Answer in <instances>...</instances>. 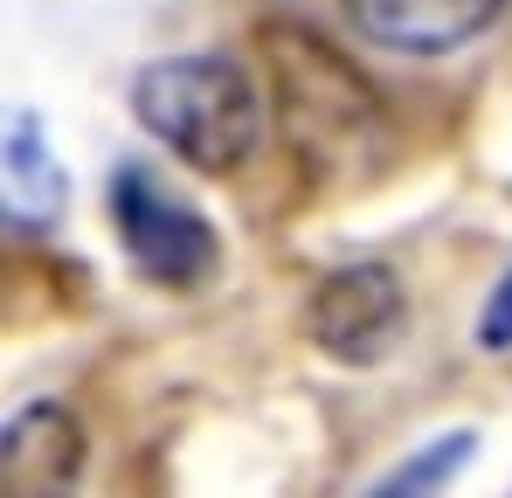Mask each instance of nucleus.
Listing matches in <instances>:
<instances>
[{
  "instance_id": "5",
  "label": "nucleus",
  "mask_w": 512,
  "mask_h": 498,
  "mask_svg": "<svg viewBox=\"0 0 512 498\" xmlns=\"http://www.w3.org/2000/svg\"><path fill=\"white\" fill-rule=\"evenodd\" d=\"M340 7L367 42L395 56H450L506 14V0H340Z\"/></svg>"
},
{
  "instance_id": "8",
  "label": "nucleus",
  "mask_w": 512,
  "mask_h": 498,
  "mask_svg": "<svg viewBox=\"0 0 512 498\" xmlns=\"http://www.w3.org/2000/svg\"><path fill=\"white\" fill-rule=\"evenodd\" d=\"M478 346H492V353H506V346H512V270L499 277V291H492L485 312H478Z\"/></svg>"
},
{
  "instance_id": "1",
  "label": "nucleus",
  "mask_w": 512,
  "mask_h": 498,
  "mask_svg": "<svg viewBox=\"0 0 512 498\" xmlns=\"http://www.w3.org/2000/svg\"><path fill=\"white\" fill-rule=\"evenodd\" d=\"M256 63H263V97L270 125L298 173L326 194H353L381 180L395 160V118L381 90L346 63L340 49L305 28V21H263L256 28Z\"/></svg>"
},
{
  "instance_id": "3",
  "label": "nucleus",
  "mask_w": 512,
  "mask_h": 498,
  "mask_svg": "<svg viewBox=\"0 0 512 498\" xmlns=\"http://www.w3.org/2000/svg\"><path fill=\"white\" fill-rule=\"evenodd\" d=\"M111 229L153 284H201L215 270V229L201 222L194 201H180L146 166L111 173Z\"/></svg>"
},
{
  "instance_id": "7",
  "label": "nucleus",
  "mask_w": 512,
  "mask_h": 498,
  "mask_svg": "<svg viewBox=\"0 0 512 498\" xmlns=\"http://www.w3.org/2000/svg\"><path fill=\"white\" fill-rule=\"evenodd\" d=\"M84 478V422L63 402H35L0 422V492L42 498Z\"/></svg>"
},
{
  "instance_id": "4",
  "label": "nucleus",
  "mask_w": 512,
  "mask_h": 498,
  "mask_svg": "<svg viewBox=\"0 0 512 498\" xmlns=\"http://www.w3.org/2000/svg\"><path fill=\"white\" fill-rule=\"evenodd\" d=\"M402 319H409V298H402V277L388 263H346V270H326L312 305H305V332L326 360H346V367H374L395 339H402Z\"/></svg>"
},
{
  "instance_id": "2",
  "label": "nucleus",
  "mask_w": 512,
  "mask_h": 498,
  "mask_svg": "<svg viewBox=\"0 0 512 498\" xmlns=\"http://www.w3.org/2000/svg\"><path fill=\"white\" fill-rule=\"evenodd\" d=\"M132 111L180 166L215 180L243 173L263 153V125H270V97L256 90V77L215 49L146 63L132 77Z\"/></svg>"
},
{
  "instance_id": "6",
  "label": "nucleus",
  "mask_w": 512,
  "mask_h": 498,
  "mask_svg": "<svg viewBox=\"0 0 512 498\" xmlns=\"http://www.w3.org/2000/svg\"><path fill=\"white\" fill-rule=\"evenodd\" d=\"M63 201H70V173L56 160L49 132L28 111L0 104V229L42 236L63 222Z\"/></svg>"
}]
</instances>
